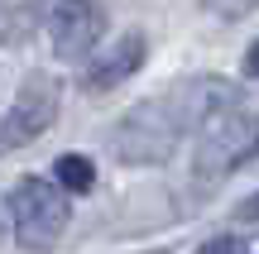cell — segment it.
Listing matches in <instances>:
<instances>
[{"label": "cell", "instance_id": "obj_1", "mask_svg": "<svg viewBox=\"0 0 259 254\" xmlns=\"http://www.w3.org/2000/svg\"><path fill=\"white\" fill-rule=\"evenodd\" d=\"M231 101H235V91L216 77H197V82H183L173 91L154 96V101H139L115 130V159L120 163L168 159L192 125H206L211 115L231 111Z\"/></svg>", "mask_w": 259, "mask_h": 254}, {"label": "cell", "instance_id": "obj_2", "mask_svg": "<svg viewBox=\"0 0 259 254\" xmlns=\"http://www.w3.org/2000/svg\"><path fill=\"white\" fill-rule=\"evenodd\" d=\"M5 207H10V221H15L19 249H29V254H48L58 240H63L67 216H72L67 192L58 187V182H48V178H34V173L10 187Z\"/></svg>", "mask_w": 259, "mask_h": 254}, {"label": "cell", "instance_id": "obj_3", "mask_svg": "<svg viewBox=\"0 0 259 254\" xmlns=\"http://www.w3.org/2000/svg\"><path fill=\"white\" fill-rule=\"evenodd\" d=\"M58 101H63V82L53 72H29L19 82L10 111L0 115V154H15L24 144H34L38 134L53 125L58 115Z\"/></svg>", "mask_w": 259, "mask_h": 254}, {"label": "cell", "instance_id": "obj_4", "mask_svg": "<svg viewBox=\"0 0 259 254\" xmlns=\"http://www.w3.org/2000/svg\"><path fill=\"white\" fill-rule=\"evenodd\" d=\"M259 154V120L245 111H221L202 125V144H197V173L202 178H221V173L240 168L245 159Z\"/></svg>", "mask_w": 259, "mask_h": 254}, {"label": "cell", "instance_id": "obj_5", "mask_svg": "<svg viewBox=\"0 0 259 254\" xmlns=\"http://www.w3.org/2000/svg\"><path fill=\"white\" fill-rule=\"evenodd\" d=\"M48 34H53V53L63 58V63H77V58H87L96 48V38L106 34V10L87 5V0H67V5L53 10Z\"/></svg>", "mask_w": 259, "mask_h": 254}, {"label": "cell", "instance_id": "obj_6", "mask_svg": "<svg viewBox=\"0 0 259 254\" xmlns=\"http://www.w3.org/2000/svg\"><path fill=\"white\" fill-rule=\"evenodd\" d=\"M144 53H149V43H144V34H139V29L120 34L111 53H101L92 67H87V77H82V82H87V91H111V86H120L125 77H135V72H139Z\"/></svg>", "mask_w": 259, "mask_h": 254}, {"label": "cell", "instance_id": "obj_7", "mask_svg": "<svg viewBox=\"0 0 259 254\" xmlns=\"http://www.w3.org/2000/svg\"><path fill=\"white\" fill-rule=\"evenodd\" d=\"M58 187H63V192H92L96 187L92 159H82V154H63V159H58Z\"/></svg>", "mask_w": 259, "mask_h": 254}, {"label": "cell", "instance_id": "obj_8", "mask_svg": "<svg viewBox=\"0 0 259 254\" xmlns=\"http://www.w3.org/2000/svg\"><path fill=\"white\" fill-rule=\"evenodd\" d=\"M197 254H245V245H240L235 235H216V240H206Z\"/></svg>", "mask_w": 259, "mask_h": 254}, {"label": "cell", "instance_id": "obj_9", "mask_svg": "<svg viewBox=\"0 0 259 254\" xmlns=\"http://www.w3.org/2000/svg\"><path fill=\"white\" fill-rule=\"evenodd\" d=\"M245 77H259V38L250 43V53H245Z\"/></svg>", "mask_w": 259, "mask_h": 254}, {"label": "cell", "instance_id": "obj_10", "mask_svg": "<svg viewBox=\"0 0 259 254\" xmlns=\"http://www.w3.org/2000/svg\"><path fill=\"white\" fill-rule=\"evenodd\" d=\"M240 221H259V192L250 201H240Z\"/></svg>", "mask_w": 259, "mask_h": 254}, {"label": "cell", "instance_id": "obj_11", "mask_svg": "<svg viewBox=\"0 0 259 254\" xmlns=\"http://www.w3.org/2000/svg\"><path fill=\"white\" fill-rule=\"evenodd\" d=\"M149 254H168V249H149Z\"/></svg>", "mask_w": 259, "mask_h": 254}]
</instances>
